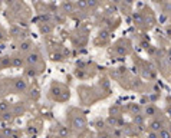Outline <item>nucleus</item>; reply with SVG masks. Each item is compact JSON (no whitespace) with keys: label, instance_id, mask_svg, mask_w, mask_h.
I'll list each match as a JSON object with an SVG mask.
<instances>
[{"label":"nucleus","instance_id":"3","mask_svg":"<svg viewBox=\"0 0 171 138\" xmlns=\"http://www.w3.org/2000/svg\"><path fill=\"white\" fill-rule=\"evenodd\" d=\"M150 138H157V135H155L154 132H151V134H150Z\"/></svg>","mask_w":171,"mask_h":138},{"label":"nucleus","instance_id":"1","mask_svg":"<svg viewBox=\"0 0 171 138\" xmlns=\"http://www.w3.org/2000/svg\"><path fill=\"white\" fill-rule=\"evenodd\" d=\"M150 127H151V129H152V131H158V132H160L161 129H162V124H161L160 121H152Z\"/></svg>","mask_w":171,"mask_h":138},{"label":"nucleus","instance_id":"2","mask_svg":"<svg viewBox=\"0 0 171 138\" xmlns=\"http://www.w3.org/2000/svg\"><path fill=\"white\" fill-rule=\"evenodd\" d=\"M160 137H161V138H170V134H168V131H165V129H161V131H160Z\"/></svg>","mask_w":171,"mask_h":138}]
</instances>
